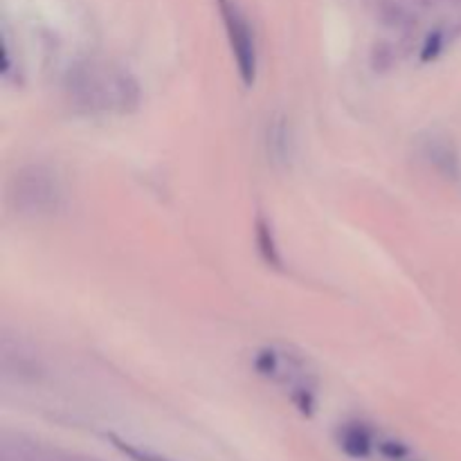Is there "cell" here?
I'll list each match as a JSON object with an SVG mask.
<instances>
[{"mask_svg": "<svg viewBox=\"0 0 461 461\" xmlns=\"http://www.w3.org/2000/svg\"><path fill=\"white\" fill-rule=\"evenodd\" d=\"M68 88H70L72 97L90 111H95V108H102V111L120 108V111H124L129 104L138 102V88H135L133 81H129V75L111 70L106 66H95V63L77 68L70 75Z\"/></svg>", "mask_w": 461, "mask_h": 461, "instance_id": "cell-1", "label": "cell"}, {"mask_svg": "<svg viewBox=\"0 0 461 461\" xmlns=\"http://www.w3.org/2000/svg\"><path fill=\"white\" fill-rule=\"evenodd\" d=\"M12 205L25 216H52L66 207V192L52 169L30 165L16 171L9 187Z\"/></svg>", "mask_w": 461, "mask_h": 461, "instance_id": "cell-2", "label": "cell"}, {"mask_svg": "<svg viewBox=\"0 0 461 461\" xmlns=\"http://www.w3.org/2000/svg\"><path fill=\"white\" fill-rule=\"evenodd\" d=\"M216 3H219V12L223 18L225 34H228L230 48H232L239 77H241L246 88H252L257 81V43L250 23H248L246 14L239 7L237 0H216Z\"/></svg>", "mask_w": 461, "mask_h": 461, "instance_id": "cell-3", "label": "cell"}, {"mask_svg": "<svg viewBox=\"0 0 461 461\" xmlns=\"http://www.w3.org/2000/svg\"><path fill=\"white\" fill-rule=\"evenodd\" d=\"M266 147H268V156L275 165H288L293 156V140H291V126L284 115H275L268 122L266 129Z\"/></svg>", "mask_w": 461, "mask_h": 461, "instance_id": "cell-4", "label": "cell"}, {"mask_svg": "<svg viewBox=\"0 0 461 461\" xmlns=\"http://www.w3.org/2000/svg\"><path fill=\"white\" fill-rule=\"evenodd\" d=\"M426 158L432 162L439 174L446 178H457L459 176V156L453 142L446 138H432L426 142Z\"/></svg>", "mask_w": 461, "mask_h": 461, "instance_id": "cell-5", "label": "cell"}, {"mask_svg": "<svg viewBox=\"0 0 461 461\" xmlns=\"http://www.w3.org/2000/svg\"><path fill=\"white\" fill-rule=\"evenodd\" d=\"M255 241L257 248H259L261 259L268 266H273V268H282V255H279L277 239H275L273 225H270V221L264 214L257 216L255 221Z\"/></svg>", "mask_w": 461, "mask_h": 461, "instance_id": "cell-6", "label": "cell"}, {"mask_svg": "<svg viewBox=\"0 0 461 461\" xmlns=\"http://www.w3.org/2000/svg\"><path fill=\"white\" fill-rule=\"evenodd\" d=\"M342 444H345V448L349 450L351 455L363 457V455H367L369 450V437L365 435V430H360V428H349V430H345V439H342Z\"/></svg>", "mask_w": 461, "mask_h": 461, "instance_id": "cell-7", "label": "cell"}, {"mask_svg": "<svg viewBox=\"0 0 461 461\" xmlns=\"http://www.w3.org/2000/svg\"><path fill=\"white\" fill-rule=\"evenodd\" d=\"M444 48H446L444 30H435L432 34H428L426 43H423L421 59H423V61H435V59L439 57L441 52H444Z\"/></svg>", "mask_w": 461, "mask_h": 461, "instance_id": "cell-8", "label": "cell"}, {"mask_svg": "<svg viewBox=\"0 0 461 461\" xmlns=\"http://www.w3.org/2000/svg\"><path fill=\"white\" fill-rule=\"evenodd\" d=\"M113 441H115V446H117V448H120V450H122V453H126V455H129V457H131V459H135V461H167V459H162V457H156V455H149V453H142V450L133 448V446L124 444V441L115 439V437H113Z\"/></svg>", "mask_w": 461, "mask_h": 461, "instance_id": "cell-9", "label": "cell"}]
</instances>
